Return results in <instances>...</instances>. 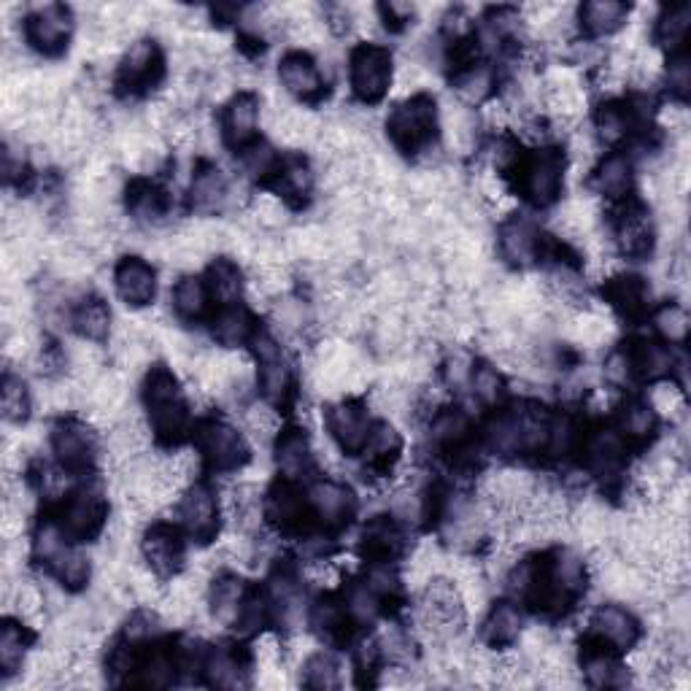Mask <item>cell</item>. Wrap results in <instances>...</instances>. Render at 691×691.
<instances>
[{
  "label": "cell",
  "mask_w": 691,
  "mask_h": 691,
  "mask_svg": "<svg viewBox=\"0 0 691 691\" xmlns=\"http://www.w3.org/2000/svg\"><path fill=\"white\" fill-rule=\"evenodd\" d=\"M632 370L638 376L648 378V381H656V378H665L670 373V365H673V357L665 346L659 343H640L638 351L632 354V359H627Z\"/></svg>",
  "instance_id": "35"
},
{
  "label": "cell",
  "mask_w": 691,
  "mask_h": 691,
  "mask_svg": "<svg viewBox=\"0 0 691 691\" xmlns=\"http://www.w3.org/2000/svg\"><path fill=\"white\" fill-rule=\"evenodd\" d=\"M311 624H314V629L319 632V635H324V638H338L343 632V624H346V613H343L341 605H335V602H319L314 608V613H311Z\"/></svg>",
  "instance_id": "51"
},
{
  "label": "cell",
  "mask_w": 691,
  "mask_h": 691,
  "mask_svg": "<svg viewBox=\"0 0 691 691\" xmlns=\"http://www.w3.org/2000/svg\"><path fill=\"white\" fill-rule=\"evenodd\" d=\"M327 427H330V435L341 446L343 454H359L365 451L370 440V432H373V424L368 419V411L359 403H351V400H341L335 403L330 411H327Z\"/></svg>",
  "instance_id": "6"
},
{
  "label": "cell",
  "mask_w": 691,
  "mask_h": 691,
  "mask_svg": "<svg viewBox=\"0 0 691 691\" xmlns=\"http://www.w3.org/2000/svg\"><path fill=\"white\" fill-rule=\"evenodd\" d=\"M173 659L168 654H152V659L144 665V683L146 686H168L173 683Z\"/></svg>",
  "instance_id": "56"
},
{
  "label": "cell",
  "mask_w": 691,
  "mask_h": 691,
  "mask_svg": "<svg viewBox=\"0 0 691 691\" xmlns=\"http://www.w3.org/2000/svg\"><path fill=\"white\" fill-rule=\"evenodd\" d=\"M586 681L592 686H619V673L621 667L613 662L611 656L600 651V654H589L584 662Z\"/></svg>",
  "instance_id": "50"
},
{
  "label": "cell",
  "mask_w": 691,
  "mask_h": 691,
  "mask_svg": "<svg viewBox=\"0 0 691 691\" xmlns=\"http://www.w3.org/2000/svg\"><path fill=\"white\" fill-rule=\"evenodd\" d=\"M489 87H492V73L486 68H470L457 79L459 98L467 100V103H476V100L484 98Z\"/></svg>",
  "instance_id": "53"
},
{
  "label": "cell",
  "mask_w": 691,
  "mask_h": 691,
  "mask_svg": "<svg viewBox=\"0 0 691 691\" xmlns=\"http://www.w3.org/2000/svg\"><path fill=\"white\" fill-rule=\"evenodd\" d=\"M200 449L216 470H238L249 459L246 438L225 422H208L200 427Z\"/></svg>",
  "instance_id": "4"
},
{
  "label": "cell",
  "mask_w": 691,
  "mask_h": 691,
  "mask_svg": "<svg viewBox=\"0 0 691 691\" xmlns=\"http://www.w3.org/2000/svg\"><path fill=\"white\" fill-rule=\"evenodd\" d=\"M605 297L624 316H638L643 314L648 303V287L646 281L638 279V276H619V279H608Z\"/></svg>",
  "instance_id": "26"
},
{
  "label": "cell",
  "mask_w": 691,
  "mask_h": 691,
  "mask_svg": "<svg viewBox=\"0 0 691 691\" xmlns=\"http://www.w3.org/2000/svg\"><path fill=\"white\" fill-rule=\"evenodd\" d=\"M243 422H246V430L260 440L273 438L276 430H279V416H276V411L270 405H252L246 411V416H243Z\"/></svg>",
  "instance_id": "52"
},
{
  "label": "cell",
  "mask_w": 691,
  "mask_h": 691,
  "mask_svg": "<svg viewBox=\"0 0 691 691\" xmlns=\"http://www.w3.org/2000/svg\"><path fill=\"white\" fill-rule=\"evenodd\" d=\"M114 284H117L119 297L125 300L130 308L149 306L157 295V276L149 262L141 257H125L117 265L114 273Z\"/></svg>",
  "instance_id": "8"
},
{
  "label": "cell",
  "mask_w": 691,
  "mask_h": 691,
  "mask_svg": "<svg viewBox=\"0 0 691 691\" xmlns=\"http://www.w3.org/2000/svg\"><path fill=\"white\" fill-rule=\"evenodd\" d=\"M249 330H252V319L243 308H225L214 322V338L227 349L241 346L249 338Z\"/></svg>",
  "instance_id": "36"
},
{
  "label": "cell",
  "mask_w": 691,
  "mask_h": 691,
  "mask_svg": "<svg viewBox=\"0 0 691 691\" xmlns=\"http://www.w3.org/2000/svg\"><path fill=\"white\" fill-rule=\"evenodd\" d=\"M246 589H243L241 578L235 575H222L216 578L214 589H211V613H214L216 624L222 627H235L241 619L243 605H246Z\"/></svg>",
  "instance_id": "19"
},
{
  "label": "cell",
  "mask_w": 691,
  "mask_h": 691,
  "mask_svg": "<svg viewBox=\"0 0 691 691\" xmlns=\"http://www.w3.org/2000/svg\"><path fill=\"white\" fill-rule=\"evenodd\" d=\"M73 324H76V330H79L84 341L98 343L108 335V327H111V314H108V308H106V303H103V300H98V297H90V300H84V303L76 308V314H73Z\"/></svg>",
  "instance_id": "31"
},
{
  "label": "cell",
  "mask_w": 691,
  "mask_h": 691,
  "mask_svg": "<svg viewBox=\"0 0 691 691\" xmlns=\"http://www.w3.org/2000/svg\"><path fill=\"white\" fill-rule=\"evenodd\" d=\"M211 289L214 295L222 300V303H233L235 297L241 295L243 281H241V270L235 268V262L230 260H216L211 265Z\"/></svg>",
  "instance_id": "41"
},
{
  "label": "cell",
  "mask_w": 691,
  "mask_h": 691,
  "mask_svg": "<svg viewBox=\"0 0 691 691\" xmlns=\"http://www.w3.org/2000/svg\"><path fill=\"white\" fill-rule=\"evenodd\" d=\"M160 52L152 41H138L135 46H130L125 63H122V71H119V81L125 87H133V90H141L146 84H152L157 76H160Z\"/></svg>",
  "instance_id": "18"
},
{
  "label": "cell",
  "mask_w": 691,
  "mask_h": 691,
  "mask_svg": "<svg viewBox=\"0 0 691 691\" xmlns=\"http://www.w3.org/2000/svg\"><path fill=\"white\" fill-rule=\"evenodd\" d=\"M227 181L216 168H203L192 181V206L198 208L200 214H216L219 208L227 203Z\"/></svg>",
  "instance_id": "28"
},
{
  "label": "cell",
  "mask_w": 691,
  "mask_h": 691,
  "mask_svg": "<svg viewBox=\"0 0 691 691\" xmlns=\"http://www.w3.org/2000/svg\"><path fill=\"white\" fill-rule=\"evenodd\" d=\"M470 384H473V395L481 400L484 405H494L503 395V378L489 365H481V368L470 370Z\"/></svg>",
  "instance_id": "49"
},
{
  "label": "cell",
  "mask_w": 691,
  "mask_h": 691,
  "mask_svg": "<svg viewBox=\"0 0 691 691\" xmlns=\"http://www.w3.org/2000/svg\"><path fill=\"white\" fill-rule=\"evenodd\" d=\"M621 430L629 438H648L656 430V413L648 403H629L621 413Z\"/></svg>",
  "instance_id": "44"
},
{
  "label": "cell",
  "mask_w": 691,
  "mask_h": 691,
  "mask_svg": "<svg viewBox=\"0 0 691 691\" xmlns=\"http://www.w3.org/2000/svg\"><path fill=\"white\" fill-rule=\"evenodd\" d=\"M52 446L63 467L84 470L95 457V438L81 422H60L54 427Z\"/></svg>",
  "instance_id": "10"
},
{
  "label": "cell",
  "mask_w": 691,
  "mask_h": 691,
  "mask_svg": "<svg viewBox=\"0 0 691 691\" xmlns=\"http://www.w3.org/2000/svg\"><path fill=\"white\" fill-rule=\"evenodd\" d=\"M254 216L262 227H279L284 222V206L279 198H260L254 203Z\"/></svg>",
  "instance_id": "60"
},
{
  "label": "cell",
  "mask_w": 691,
  "mask_h": 691,
  "mask_svg": "<svg viewBox=\"0 0 691 691\" xmlns=\"http://www.w3.org/2000/svg\"><path fill=\"white\" fill-rule=\"evenodd\" d=\"M65 532L71 538H92L106 521V500L98 489H81L65 508Z\"/></svg>",
  "instance_id": "11"
},
{
  "label": "cell",
  "mask_w": 691,
  "mask_h": 691,
  "mask_svg": "<svg viewBox=\"0 0 691 691\" xmlns=\"http://www.w3.org/2000/svg\"><path fill=\"white\" fill-rule=\"evenodd\" d=\"M430 432L432 443L438 449H459L467 440V432H470V419L462 411H457V408H451V411H443L435 416Z\"/></svg>",
  "instance_id": "33"
},
{
  "label": "cell",
  "mask_w": 691,
  "mask_h": 691,
  "mask_svg": "<svg viewBox=\"0 0 691 691\" xmlns=\"http://www.w3.org/2000/svg\"><path fill=\"white\" fill-rule=\"evenodd\" d=\"M206 673H208V681L214 683V686H225V689H235V686H243V670L241 665H238V659H235L233 651H227V648H216V651H211L206 659Z\"/></svg>",
  "instance_id": "37"
},
{
  "label": "cell",
  "mask_w": 691,
  "mask_h": 691,
  "mask_svg": "<svg viewBox=\"0 0 691 691\" xmlns=\"http://www.w3.org/2000/svg\"><path fill=\"white\" fill-rule=\"evenodd\" d=\"M41 489H44L46 497H60V494L65 492V473L63 470H57V467H44V473H41Z\"/></svg>",
  "instance_id": "61"
},
{
  "label": "cell",
  "mask_w": 691,
  "mask_h": 691,
  "mask_svg": "<svg viewBox=\"0 0 691 691\" xmlns=\"http://www.w3.org/2000/svg\"><path fill=\"white\" fill-rule=\"evenodd\" d=\"M144 557L152 567V573L157 575H173L181 567V540L179 535L165 527V524H157L144 540Z\"/></svg>",
  "instance_id": "17"
},
{
  "label": "cell",
  "mask_w": 691,
  "mask_h": 691,
  "mask_svg": "<svg viewBox=\"0 0 691 691\" xmlns=\"http://www.w3.org/2000/svg\"><path fill=\"white\" fill-rule=\"evenodd\" d=\"M586 457H589V465L597 473L611 476V473L619 470L621 459H624V438H621L619 432L600 430L586 443Z\"/></svg>",
  "instance_id": "24"
},
{
  "label": "cell",
  "mask_w": 691,
  "mask_h": 691,
  "mask_svg": "<svg viewBox=\"0 0 691 691\" xmlns=\"http://www.w3.org/2000/svg\"><path fill=\"white\" fill-rule=\"evenodd\" d=\"M540 238L527 219H511L500 230V252L513 265H530L538 257Z\"/></svg>",
  "instance_id": "20"
},
{
  "label": "cell",
  "mask_w": 691,
  "mask_h": 691,
  "mask_svg": "<svg viewBox=\"0 0 691 691\" xmlns=\"http://www.w3.org/2000/svg\"><path fill=\"white\" fill-rule=\"evenodd\" d=\"M565 176V160L557 149H540L524 168V192L532 203L548 206L559 198Z\"/></svg>",
  "instance_id": "5"
},
{
  "label": "cell",
  "mask_w": 691,
  "mask_h": 691,
  "mask_svg": "<svg viewBox=\"0 0 691 691\" xmlns=\"http://www.w3.org/2000/svg\"><path fill=\"white\" fill-rule=\"evenodd\" d=\"M651 408H654V413H665V416H681L686 400H683V392L678 386L662 384L656 386L654 395H651Z\"/></svg>",
  "instance_id": "55"
},
{
  "label": "cell",
  "mask_w": 691,
  "mask_h": 691,
  "mask_svg": "<svg viewBox=\"0 0 691 691\" xmlns=\"http://www.w3.org/2000/svg\"><path fill=\"white\" fill-rule=\"evenodd\" d=\"M389 138L403 152H419L432 141L435 133V103L427 95H413L392 111L386 122Z\"/></svg>",
  "instance_id": "2"
},
{
  "label": "cell",
  "mask_w": 691,
  "mask_h": 691,
  "mask_svg": "<svg viewBox=\"0 0 691 691\" xmlns=\"http://www.w3.org/2000/svg\"><path fill=\"white\" fill-rule=\"evenodd\" d=\"M311 443H308L306 432L303 430H287L284 435H279V443H276V462H279V470L287 478L303 476L311 465Z\"/></svg>",
  "instance_id": "23"
},
{
  "label": "cell",
  "mask_w": 691,
  "mask_h": 691,
  "mask_svg": "<svg viewBox=\"0 0 691 691\" xmlns=\"http://www.w3.org/2000/svg\"><path fill=\"white\" fill-rule=\"evenodd\" d=\"M567 335L575 343L600 346L611 335V322L602 314H594V311H575V314L567 316Z\"/></svg>",
  "instance_id": "32"
},
{
  "label": "cell",
  "mask_w": 691,
  "mask_h": 691,
  "mask_svg": "<svg viewBox=\"0 0 691 691\" xmlns=\"http://www.w3.org/2000/svg\"><path fill=\"white\" fill-rule=\"evenodd\" d=\"M181 521L195 540L208 543L216 535L219 527V508L216 497L208 492L206 486H192L184 500H181Z\"/></svg>",
  "instance_id": "9"
},
{
  "label": "cell",
  "mask_w": 691,
  "mask_h": 691,
  "mask_svg": "<svg viewBox=\"0 0 691 691\" xmlns=\"http://www.w3.org/2000/svg\"><path fill=\"white\" fill-rule=\"evenodd\" d=\"M311 184L314 176L303 160H289L281 165V189L287 192V198H308Z\"/></svg>",
  "instance_id": "47"
},
{
  "label": "cell",
  "mask_w": 691,
  "mask_h": 691,
  "mask_svg": "<svg viewBox=\"0 0 691 691\" xmlns=\"http://www.w3.org/2000/svg\"><path fill=\"white\" fill-rule=\"evenodd\" d=\"M306 686L308 689H338L341 686V665L335 662V656L324 654V651L308 656Z\"/></svg>",
  "instance_id": "38"
},
{
  "label": "cell",
  "mask_w": 691,
  "mask_h": 691,
  "mask_svg": "<svg viewBox=\"0 0 691 691\" xmlns=\"http://www.w3.org/2000/svg\"><path fill=\"white\" fill-rule=\"evenodd\" d=\"M25 648V632L14 624H6L0 635V665L6 667V673H17L25 665Z\"/></svg>",
  "instance_id": "46"
},
{
  "label": "cell",
  "mask_w": 691,
  "mask_h": 691,
  "mask_svg": "<svg viewBox=\"0 0 691 691\" xmlns=\"http://www.w3.org/2000/svg\"><path fill=\"white\" fill-rule=\"evenodd\" d=\"M349 608L351 613H357L359 619H370L378 608V594L370 589V584L354 586L349 592Z\"/></svg>",
  "instance_id": "59"
},
{
  "label": "cell",
  "mask_w": 691,
  "mask_h": 691,
  "mask_svg": "<svg viewBox=\"0 0 691 691\" xmlns=\"http://www.w3.org/2000/svg\"><path fill=\"white\" fill-rule=\"evenodd\" d=\"M365 451H370L373 462H389L400 454V435L395 432V427H389L386 422L376 424L373 432H370V440Z\"/></svg>",
  "instance_id": "48"
},
{
  "label": "cell",
  "mask_w": 691,
  "mask_h": 691,
  "mask_svg": "<svg viewBox=\"0 0 691 691\" xmlns=\"http://www.w3.org/2000/svg\"><path fill=\"white\" fill-rule=\"evenodd\" d=\"M127 203H130V211H133L138 219H146V222L160 219V216L165 214V198H162V192L157 187H152V184H144V181L133 184L130 195H127Z\"/></svg>",
  "instance_id": "39"
},
{
  "label": "cell",
  "mask_w": 691,
  "mask_h": 691,
  "mask_svg": "<svg viewBox=\"0 0 691 691\" xmlns=\"http://www.w3.org/2000/svg\"><path fill=\"white\" fill-rule=\"evenodd\" d=\"M152 632H154V621H152V616H146V613H138V616H133L130 624H127V638H133V640L149 638Z\"/></svg>",
  "instance_id": "62"
},
{
  "label": "cell",
  "mask_w": 691,
  "mask_h": 691,
  "mask_svg": "<svg viewBox=\"0 0 691 691\" xmlns=\"http://www.w3.org/2000/svg\"><path fill=\"white\" fill-rule=\"evenodd\" d=\"M208 289L206 284L195 276H184V279L173 287V308L181 319H198L206 311Z\"/></svg>",
  "instance_id": "34"
},
{
  "label": "cell",
  "mask_w": 691,
  "mask_h": 691,
  "mask_svg": "<svg viewBox=\"0 0 691 691\" xmlns=\"http://www.w3.org/2000/svg\"><path fill=\"white\" fill-rule=\"evenodd\" d=\"M276 154L270 152L268 146H252L246 157H243V168L252 173V176H268L273 168H276Z\"/></svg>",
  "instance_id": "58"
},
{
  "label": "cell",
  "mask_w": 691,
  "mask_h": 691,
  "mask_svg": "<svg viewBox=\"0 0 691 691\" xmlns=\"http://www.w3.org/2000/svg\"><path fill=\"white\" fill-rule=\"evenodd\" d=\"M594 635L613 648H632L640 638L638 619L621 605H602L592 616Z\"/></svg>",
  "instance_id": "12"
},
{
  "label": "cell",
  "mask_w": 691,
  "mask_h": 691,
  "mask_svg": "<svg viewBox=\"0 0 691 691\" xmlns=\"http://www.w3.org/2000/svg\"><path fill=\"white\" fill-rule=\"evenodd\" d=\"M71 25V11L65 6H57V3H49V6H41L27 17V41L46 54L60 52L71 36Z\"/></svg>",
  "instance_id": "7"
},
{
  "label": "cell",
  "mask_w": 691,
  "mask_h": 691,
  "mask_svg": "<svg viewBox=\"0 0 691 691\" xmlns=\"http://www.w3.org/2000/svg\"><path fill=\"white\" fill-rule=\"evenodd\" d=\"M691 11L686 3H678V6H670V9L659 17L656 22V38L665 46H678L686 38V30H689Z\"/></svg>",
  "instance_id": "40"
},
{
  "label": "cell",
  "mask_w": 691,
  "mask_h": 691,
  "mask_svg": "<svg viewBox=\"0 0 691 691\" xmlns=\"http://www.w3.org/2000/svg\"><path fill=\"white\" fill-rule=\"evenodd\" d=\"M311 505H314V511L319 513V519L338 527V524L351 519L357 500H354L349 486H343L338 484V481H333V478H327V481H319V484L311 489Z\"/></svg>",
  "instance_id": "16"
},
{
  "label": "cell",
  "mask_w": 691,
  "mask_h": 691,
  "mask_svg": "<svg viewBox=\"0 0 691 691\" xmlns=\"http://www.w3.org/2000/svg\"><path fill=\"white\" fill-rule=\"evenodd\" d=\"M597 189L605 198H624L632 184V165L624 154H608L597 171Z\"/></svg>",
  "instance_id": "30"
},
{
  "label": "cell",
  "mask_w": 691,
  "mask_h": 691,
  "mask_svg": "<svg viewBox=\"0 0 691 691\" xmlns=\"http://www.w3.org/2000/svg\"><path fill=\"white\" fill-rule=\"evenodd\" d=\"M279 76L284 90L297 98H316L322 92V73L316 63L303 52H289L281 57Z\"/></svg>",
  "instance_id": "14"
},
{
  "label": "cell",
  "mask_w": 691,
  "mask_h": 691,
  "mask_svg": "<svg viewBox=\"0 0 691 691\" xmlns=\"http://www.w3.org/2000/svg\"><path fill=\"white\" fill-rule=\"evenodd\" d=\"M349 65L351 90L359 100L376 103V100L384 98L389 84H392V57L386 49L376 44H359L351 52Z\"/></svg>",
  "instance_id": "3"
},
{
  "label": "cell",
  "mask_w": 691,
  "mask_h": 691,
  "mask_svg": "<svg viewBox=\"0 0 691 691\" xmlns=\"http://www.w3.org/2000/svg\"><path fill=\"white\" fill-rule=\"evenodd\" d=\"M403 535L397 530V524L386 516H376L370 521L365 532H362V554L376 562H386L400 551Z\"/></svg>",
  "instance_id": "22"
},
{
  "label": "cell",
  "mask_w": 691,
  "mask_h": 691,
  "mask_svg": "<svg viewBox=\"0 0 691 691\" xmlns=\"http://www.w3.org/2000/svg\"><path fill=\"white\" fill-rule=\"evenodd\" d=\"M144 397L154 432L165 440L176 438L187 424V403L171 370L154 368L146 378Z\"/></svg>",
  "instance_id": "1"
},
{
  "label": "cell",
  "mask_w": 691,
  "mask_h": 691,
  "mask_svg": "<svg viewBox=\"0 0 691 691\" xmlns=\"http://www.w3.org/2000/svg\"><path fill=\"white\" fill-rule=\"evenodd\" d=\"M52 567L68 589H79L90 578V559L84 557L81 551H73V548H68Z\"/></svg>",
  "instance_id": "45"
},
{
  "label": "cell",
  "mask_w": 691,
  "mask_h": 691,
  "mask_svg": "<svg viewBox=\"0 0 691 691\" xmlns=\"http://www.w3.org/2000/svg\"><path fill=\"white\" fill-rule=\"evenodd\" d=\"M629 17V9L616 0H592L581 9V22L592 36H611Z\"/></svg>",
  "instance_id": "25"
},
{
  "label": "cell",
  "mask_w": 691,
  "mask_h": 691,
  "mask_svg": "<svg viewBox=\"0 0 691 691\" xmlns=\"http://www.w3.org/2000/svg\"><path fill=\"white\" fill-rule=\"evenodd\" d=\"M519 635H521L519 611H516L513 605H508V602L497 605V608L489 613V619H486V627H484L486 643L494 648H505V646H513V643L519 640Z\"/></svg>",
  "instance_id": "29"
},
{
  "label": "cell",
  "mask_w": 691,
  "mask_h": 691,
  "mask_svg": "<svg viewBox=\"0 0 691 691\" xmlns=\"http://www.w3.org/2000/svg\"><path fill=\"white\" fill-rule=\"evenodd\" d=\"M257 359H260L262 395L270 403H281L289 392V368L281 357V346L268 335L257 338Z\"/></svg>",
  "instance_id": "13"
},
{
  "label": "cell",
  "mask_w": 691,
  "mask_h": 691,
  "mask_svg": "<svg viewBox=\"0 0 691 691\" xmlns=\"http://www.w3.org/2000/svg\"><path fill=\"white\" fill-rule=\"evenodd\" d=\"M616 243H619L621 254L627 257H646L654 243V230H651V219L643 208H629L621 216L619 227H616Z\"/></svg>",
  "instance_id": "21"
},
{
  "label": "cell",
  "mask_w": 691,
  "mask_h": 691,
  "mask_svg": "<svg viewBox=\"0 0 691 691\" xmlns=\"http://www.w3.org/2000/svg\"><path fill=\"white\" fill-rule=\"evenodd\" d=\"M265 513L273 524H279L284 530L295 527L303 519L306 513V505H303V497L297 489H292L289 484H276L268 492V503H265Z\"/></svg>",
  "instance_id": "27"
},
{
  "label": "cell",
  "mask_w": 691,
  "mask_h": 691,
  "mask_svg": "<svg viewBox=\"0 0 691 691\" xmlns=\"http://www.w3.org/2000/svg\"><path fill=\"white\" fill-rule=\"evenodd\" d=\"M257 122H260V100L254 98L252 92H238L225 108V127L227 141L233 146H243L246 141H252L257 133Z\"/></svg>",
  "instance_id": "15"
},
{
  "label": "cell",
  "mask_w": 691,
  "mask_h": 691,
  "mask_svg": "<svg viewBox=\"0 0 691 691\" xmlns=\"http://www.w3.org/2000/svg\"><path fill=\"white\" fill-rule=\"evenodd\" d=\"M627 111L621 106H602V111L597 114V130L608 141V144H616L627 135Z\"/></svg>",
  "instance_id": "54"
},
{
  "label": "cell",
  "mask_w": 691,
  "mask_h": 691,
  "mask_svg": "<svg viewBox=\"0 0 691 691\" xmlns=\"http://www.w3.org/2000/svg\"><path fill=\"white\" fill-rule=\"evenodd\" d=\"M30 413V395H27V386L22 378L6 376L3 381V416L6 422L22 424Z\"/></svg>",
  "instance_id": "42"
},
{
  "label": "cell",
  "mask_w": 691,
  "mask_h": 691,
  "mask_svg": "<svg viewBox=\"0 0 691 691\" xmlns=\"http://www.w3.org/2000/svg\"><path fill=\"white\" fill-rule=\"evenodd\" d=\"M667 81H670V90H673L678 98H686V92H689L691 87V65L686 54H678L675 60H670Z\"/></svg>",
  "instance_id": "57"
},
{
  "label": "cell",
  "mask_w": 691,
  "mask_h": 691,
  "mask_svg": "<svg viewBox=\"0 0 691 691\" xmlns=\"http://www.w3.org/2000/svg\"><path fill=\"white\" fill-rule=\"evenodd\" d=\"M654 324L670 343H683L686 335H689V314L678 303H667V306L659 308L654 316Z\"/></svg>",
  "instance_id": "43"
}]
</instances>
